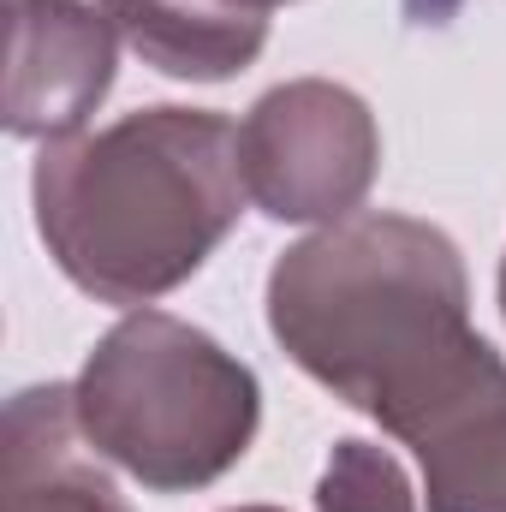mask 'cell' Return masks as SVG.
Wrapping results in <instances>:
<instances>
[{
	"mask_svg": "<svg viewBox=\"0 0 506 512\" xmlns=\"http://www.w3.org/2000/svg\"><path fill=\"white\" fill-rule=\"evenodd\" d=\"M268 328L310 382L376 417L393 441L489 358V340L471 328L459 245L381 209H358L274 262Z\"/></svg>",
	"mask_w": 506,
	"mask_h": 512,
	"instance_id": "6da1fadb",
	"label": "cell"
},
{
	"mask_svg": "<svg viewBox=\"0 0 506 512\" xmlns=\"http://www.w3.org/2000/svg\"><path fill=\"white\" fill-rule=\"evenodd\" d=\"M239 512H280V507H239Z\"/></svg>",
	"mask_w": 506,
	"mask_h": 512,
	"instance_id": "7c38bea8",
	"label": "cell"
},
{
	"mask_svg": "<svg viewBox=\"0 0 506 512\" xmlns=\"http://www.w3.org/2000/svg\"><path fill=\"white\" fill-rule=\"evenodd\" d=\"M322 512H417V495L399 471V459L376 441H334L328 471L316 483Z\"/></svg>",
	"mask_w": 506,
	"mask_h": 512,
	"instance_id": "9c48e42d",
	"label": "cell"
},
{
	"mask_svg": "<svg viewBox=\"0 0 506 512\" xmlns=\"http://www.w3.org/2000/svg\"><path fill=\"white\" fill-rule=\"evenodd\" d=\"M30 197L60 274L120 310L185 286L251 203L239 126L209 108H143L102 131L42 143Z\"/></svg>",
	"mask_w": 506,
	"mask_h": 512,
	"instance_id": "7a4b0ae2",
	"label": "cell"
},
{
	"mask_svg": "<svg viewBox=\"0 0 506 512\" xmlns=\"http://www.w3.org/2000/svg\"><path fill=\"white\" fill-rule=\"evenodd\" d=\"M72 405L90 453L149 495L221 483L251 453L262 423L251 364L167 310H131L108 328L72 382Z\"/></svg>",
	"mask_w": 506,
	"mask_h": 512,
	"instance_id": "3957f363",
	"label": "cell"
},
{
	"mask_svg": "<svg viewBox=\"0 0 506 512\" xmlns=\"http://www.w3.org/2000/svg\"><path fill=\"white\" fill-rule=\"evenodd\" d=\"M131 54L179 84H221L268 42V12L233 0H102Z\"/></svg>",
	"mask_w": 506,
	"mask_h": 512,
	"instance_id": "ba28073f",
	"label": "cell"
},
{
	"mask_svg": "<svg viewBox=\"0 0 506 512\" xmlns=\"http://www.w3.org/2000/svg\"><path fill=\"white\" fill-rule=\"evenodd\" d=\"M501 310H506V262H501Z\"/></svg>",
	"mask_w": 506,
	"mask_h": 512,
	"instance_id": "8fae6325",
	"label": "cell"
},
{
	"mask_svg": "<svg viewBox=\"0 0 506 512\" xmlns=\"http://www.w3.org/2000/svg\"><path fill=\"white\" fill-rule=\"evenodd\" d=\"M405 447L423 465L429 512H506V364L495 346Z\"/></svg>",
	"mask_w": 506,
	"mask_h": 512,
	"instance_id": "52a82bcc",
	"label": "cell"
},
{
	"mask_svg": "<svg viewBox=\"0 0 506 512\" xmlns=\"http://www.w3.org/2000/svg\"><path fill=\"white\" fill-rule=\"evenodd\" d=\"M0 512H131L114 477L90 459L72 387H24L6 405Z\"/></svg>",
	"mask_w": 506,
	"mask_h": 512,
	"instance_id": "8992f818",
	"label": "cell"
},
{
	"mask_svg": "<svg viewBox=\"0 0 506 512\" xmlns=\"http://www.w3.org/2000/svg\"><path fill=\"white\" fill-rule=\"evenodd\" d=\"M114 24L84 0H6V131L78 137L114 90Z\"/></svg>",
	"mask_w": 506,
	"mask_h": 512,
	"instance_id": "5b68a950",
	"label": "cell"
},
{
	"mask_svg": "<svg viewBox=\"0 0 506 512\" xmlns=\"http://www.w3.org/2000/svg\"><path fill=\"white\" fill-rule=\"evenodd\" d=\"M233 6H251V12H274V6H286V0H233Z\"/></svg>",
	"mask_w": 506,
	"mask_h": 512,
	"instance_id": "30bf717a",
	"label": "cell"
},
{
	"mask_svg": "<svg viewBox=\"0 0 506 512\" xmlns=\"http://www.w3.org/2000/svg\"><path fill=\"white\" fill-rule=\"evenodd\" d=\"M381 131L364 96L328 78H292L268 90L239 126V173L268 221H346L370 197Z\"/></svg>",
	"mask_w": 506,
	"mask_h": 512,
	"instance_id": "277c9868",
	"label": "cell"
}]
</instances>
